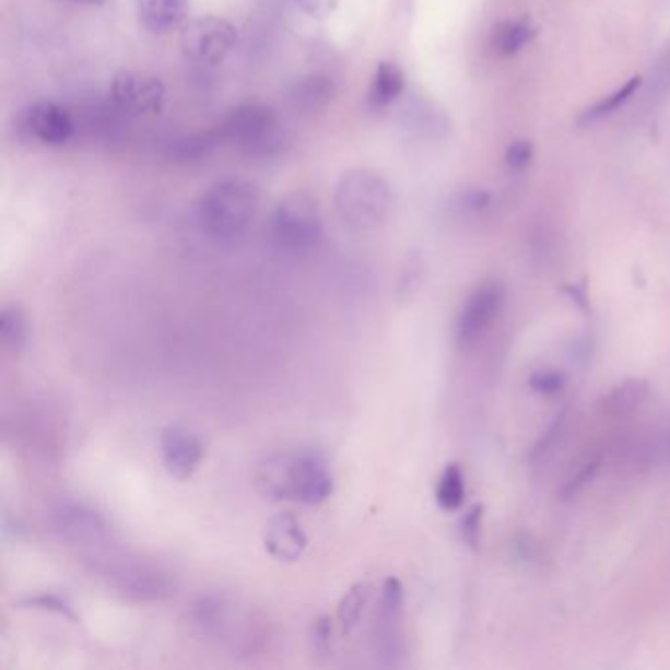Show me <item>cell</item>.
<instances>
[{"label": "cell", "mask_w": 670, "mask_h": 670, "mask_svg": "<svg viewBox=\"0 0 670 670\" xmlns=\"http://www.w3.org/2000/svg\"><path fill=\"white\" fill-rule=\"evenodd\" d=\"M254 482L258 494L273 504L319 505L327 502L334 490L325 458L312 450L275 452L263 458L256 468Z\"/></svg>", "instance_id": "obj_1"}, {"label": "cell", "mask_w": 670, "mask_h": 670, "mask_svg": "<svg viewBox=\"0 0 670 670\" xmlns=\"http://www.w3.org/2000/svg\"><path fill=\"white\" fill-rule=\"evenodd\" d=\"M191 622L201 639L238 657H252L268 639L262 618L224 596L199 598L191 610Z\"/></svg>", "instance_id": "obj_2"}, {"label": "cell", "mask_w": 670, "mask_h": 670, "mask_svg": "<svg viewBox=\"0 0 670 670\" xmlns=\"http://www.w3.org/2000/svg\"><path fill=\"white\" fill-rule=\"evenodd\" d=\"M258 187L244 179H224L214 184L199 203V224L216 244L240 243L250 231L258 211Z\"/></svg>", "instance_id": "obj_3"}, {"label": "cell", "mask_w": 670, "mask_h": 670, "mask_svg": "<svg viewBox=\"0 0 670 670\" xmlns=\"http://www.w3.org/2000/svg\"><path fill=\"white\" fill-rule=\"evenodd\" d=\"M219 138L243 156L254 160H273L290 148L287 130L278 113L260 103L234 107L221 122Z\"/></svg>", "instance_id": "obj_4"}, {"label": "cell", "mask_w": 670, "mask_h": 670, "mask_svg": "<svg viewBox=\"0 0 670 670\" xmlns=\"http://www.w3.org/2000/svg\"><path fill=\"white\" fill-rule=\"evenodd\" d=\"M87 559L93 564V573L130 600L156 602L174 596L177 590V576L162 564L125 556L113 549L91 554Z\"/></svg>", "instance_id": "obj_5"}, {"label": "cell", "mask_w": 670, "mask_h": 670, "mask_svg": "<svg viewBox=\"0 0 670 670\" xmlns=\"http://www.w3.org/2000/svg\"><path fill=\"white\" fill-rule=\"evenodd\" d=\"M393 203L388 181L374 169L356 167L342 175L334 187V207L350 228L368 233L386 223Z\"/></svg>", "instance_id": "obj_6"}, {"label": "cell", "mask_w": 670, "mask_h": 670, "mask_svg": "<svg viewBox=\"0 0 670 670\" xmlns=\"http://www.w3.org/2000/svg\"><path fill=\"white\" fill-rule=\"evenodd\" d=\"M270 236L278 252L302 258L317 250L322 238V216L319 203L312 195H287L272 214Z\"/></svg>", "instance_id": "obj_7"}, {"label": "cell", "mask_w": 670, "mask_h": 670, "mask_svg": "<svg viewBox=\"0 0 670 670\" xmlns=\"http://www.w3.org/2000/svg\"><path fill=\"white\" fill-rule=\"evenodd\" d=\"M49 525L63 543L85 549L89 556L105 551L113 543V527L107 517L81 499H61L54 505Z\"/></svg>", "instance_id": "obj_8"}, {"label": "cell", "mask_w": 670, "mask_h": 670, "mask_svg": "<svg viewBox=\"0 0 670 670\" xmlns=\"http://www.w3.org/2000/svg\"><path fill=\"white\" fill-rule=\"evenodd\" d=\"M403 600V586L398 578H388L381 584L374 615V643L379 661L389 669L401 667L405 659Z\"/></svg>", "instance_id": "obj_9"}, {"label": "cell", "mask_w": 670, "mask_h": 670, "mask_svg": "<svg viewBox=\"0 0 670 670\" xmlns=\"http://www.w3.org/2000/svg\"><path fill=\"white\" fill-rule=\"evenodd\" d=\"M504 283L492 280L478 285L458 313L455 339L460 349H472L492 331L505 307Z\"/></svg>", "instance_id": "obj_10"}, {"label": "cell", "mask_w": 670, "mask_h": 670, "mask_svg": "<svg viewBox=\"0 0 670 670\" xmlns=\"http://www.w3.org/2000/svg\"><path fill=\"white\" fill-rule=\"evenodd\" d=\"M238 39V32L228 20L221 16H201L185 24L181 32V51L197 66L221 63Z\"/></svg>", "instance_id": "obj_11"}, {"label": "cell", "mask_w": 670, "mask_h": 670, "mask_svg": "<svg viewBox=\"0 0 670 670\" xmlns=\"http://www.w3.org/2000/svg\"><path fill=\"white\" fill-rule=\"evenodd\" d=\"M166 87L160 79L138 71H122L113 79L110 101L128 117H154L166 107Z\"/></svg>", "instance_id": "obj_12"}, {"label": "cell", "mask_w": 670, "mask_h": 670, "mask_svg": "<svg viewBox=\"0 0 670 670\" xmlns=\"http://www.w3.org/2000/svg\"><path fill=\"white\" fill-rule=\"evenodd\" d=\"M160 455L172 477L189 480L203 462V440L193 428L172 423L160 433Z\"/></svg>", "instance_id": "obj_13"}, {"label": "cell", "mask_w": 670, "mask_h": 670, "mask_svg": "<svg viewBox=\"0 0 670 670\" xmlns=\"http://www.w3.org/2000/svg\"><path fill=\"white\" fill-rule=\"evenodd\" d=\"M24 130L44 146H63L73 137V118L68 110L51 101H38L26 108L22 117Z\"/></svg>", "instance_id": "obj_14"}, {"label": "cell", "mask_w": 670, "mask_h": 670, "mask_svg": "<svg viewBox=\"0 0 670 670\" xmlns=\"http://www.w3.org/2000/svg\"><path fill=\"white\" fill-rule=\"evenodd\" d=\"M309 539L292 514L273 515L263 527V546L280 563H295L307 551Z\"/></svg>", "instance_id": "obj_15"}, {"label": "cell", "mask_w": 670, "mask_h": 670, "mask_svg": "<svg viewBox=\"0 0 670 670\" xmlns=\"http://www.w3.org/2000/svg\"><path fill=\"white\" fill-rule=\"evenodd\" d=\"M189 0H137L140 24L152 34H167L184 24Z\"/></svg>", "instance_id": "obj_16"}, {"label": "cell", "mask_w": 670, "mask_h": 670, "mask_svg": "<svg viewBox=\"0 0 670 670\" xmlns=\"http://www.w3.org/2000/svg\"><path fill=\"white\" fill-rule=\"evenodd\" d=\"M649 391H651V386L647 379H623L598 401V409L608 418L632 415L647 401Z\"/></svg>", "instance_id": "obj_17"}, {"label": "cell", "mask_w": 670, "mask_h": 670, "mask_svg": "<svg viewBox=\"0 0 670 670\" xmlns=\"http://www.w3.org/2000/svg\"><path fill=\"white\" fill-rule=\"evenodd\" d=\"M405 75L391 61H379L369 85L368 103L374 108H386L403 93Z\"/></svg>", "instance_id": "obj_18"}, {"label": "cell", "mask_w": 670, "mask_h": 670, "mask_svg": "<svg viewBox=\"0 0 670 670\" xmlns=\"http://www.w3.org/2000/svg\"><path fill=\"white\" fill-rule=\"evenodd\" d=\"M28 319L19 303L4 305L0 315V340L10 354L19 356L28 346Z\"/></svg>", "instance_id": "obj_19"}, {"label": "cell", "mask_w": 670, "mask_h": 670, "mask_svg": "<svg viewBox=\"0 0 670 670\" xmlns=\"http://www.w3.org/2000/svg\"><path fill=\"white\" fill-rule=\"evenodd\" d=\"M334 95L332 79L322 73H313L309 78L302 79L293 91V103L305 110H319L325 107Z\"/></svg>", "instance_id": "obj_20"}, {"label": "cell", "mask_w": 670, "mask_h": 670, "mask_svg": "<svg viewBox=\"0 0 670 670\" xmlns=\"http://www.w3.org/2000/svg\"><path fill=\"white\" fill-rule=\"evenodd\" d=\"M369 596H372V588L368 583L354 584L349 592L342 596L339 603V622L342 632L346 635L356 632V627L362 622V615L368 608Z\"/></svg>", "instance_id": "obj_21"}, {"label": "cell", "mask_w": 670, "mask_h": 670, "mask_svg": "<svg viewBox=\"0 0 670 670\" xmlns=\"http://www.w3.org/2000/svg\"><path fill=\"white\" fill-rule=\"evenodd\" d=\"M465 494H467V487H465L462 470L458 465H447L438 478L437 492H435L437 504L445 512H457L465 504Z\"/></svg>", "instance_id": "obj_22"}, {"label": "cell", "mask_w": 670, "mask_h": 670, "mask_svg": "<svg viewBox=\"0 0 670 670\" xmlns=\"http://www.w3.org/2000/svg\"><path fill=\"white\" fill-rule=\"evenodd\" d=\"M639 85H642V78L630 79L622 89H618L610 97H606L600 103H596L592 108H588L580 118V122H596L600 118L612 115L613 110H618L623 103H627L635 95Z\"/></svg>", "instance_id": "obj_23"}, {"label": "cell", "mask_w": 670, "mask_h": 670, "mask_svg": "<svg viewBox=\"0 0 670 670\" xmlns=\"http://www.w3.org/2000/svg\"><path fill=\"white\" fill-rule=\"evenodd\" d=\"M19 606L26 610H38V612L56 613L59 618H66L69 622H79L78 613L71 608V603L61 598L58 593H38V596H28L24 600H20Z\"/></svg>", "instance_id": "obj_24"}, {"label": "cell", "mask_w": 670, "mask_h": 670, "mask_svg": "<svg viewBox=\"0 0 670 670\" xmlns=\"http://www.w3.org/2000/svg\"><path fill=\"white\" fill-rule=\"evenodd\" d=\"M531 38V28L527 24H509L497 38V48L505 56H512L515 51L524 48L525 44Z\"/></svg>", "instance_id": "obj_25"}, {"label": "cell", "mask_w": 670, "mask_h": 670, "mask_svg": "<svg viewBox=\"0 0 670 670\" xmlns=\"http://www.w3.org/2000/svg\"><path fill=\"white\" fill-rule=\"evenodd\" d=\"M529 386L541 396H554L566 386V376L559 369H539L529 378Z\"/></svg>", "instance_id": "obj_26"}, {"label": "cell", "mask_w": 670, "mask_h": 670, "mask_svg": "<svg viewBox=\"0 0 670 670\" xmlns=\"http://www.w3.org/2000/svg\"><path fill=\"white\" fill-rule=\"evenodd\" d=\"M482 515H484V505L477 504L468 509L467 515L460 521V533L468 546L477 549L480 543V531H482Z\"/></svg>", "instance_id": "obj_27"}, {"label": "cell", "mask_w": 670, "mask_h": 670, "mask_svg": "<svg viewBox=\"0 0 670 670\" xmlns=\"http://www.w3.org/2000/svg\"><path fill=\"white\" fill-rule=\"evenodd\" d=\"M598 468H600V458H593V460H588L586 465H583V468L574 474L563 487V497L564 499H571V497L576 496V494H580L584 487L588 486L590 482H592V478L596 477V472H598Z\"/></svg>", "instance_id": "obj_28"}, {"label": "cell", "mask_w": 670, "mask_h": 670, "mask_svg": "<svg viewBox=\"0 0 670 670\" xmlns=\"http://www.w3.org/2000/svg\"><path fill=\"white\" fill-rule=\"evenodd\" d=\"M313 651L319 657H329L332 647V625L329 618H319L313 623L312 630Z\"/></svg>", "instance_id": "obj_29"}, {"label": "cell", "mask_w": 670, "mask_h": 670, "mask_svg": "<svg viewBox=\"0 0 670 670\" xmlns=\"http://www.w3.org/2000/svg\"><path fill=\"white\" fill-rule=\"evenodd\" d=\"M487 204H490V195L482 189H470L457 197L458 211L462 213H478V211H484Z\"/></svg>", "instance_id": "obj_30"}, {"label": "cell", "mask_w": 670, "mask_h": 670, "mask_svg": "<svg viewBox=\"0 0 670 670\" xmlns=\"http://www.w3.org/2000/svg\"><path fill=\"white\" fill-rule=\"evenodd\" d=\"M533 156V150L529 142H514L512 146L507 148V154H505V164L514 169H521L531 162Z\"/></svg>", "instance_id": "obj_31"}, {"label": "cell", "mask_w": 670, "mask_h": 670, "mask_svg": "<svg viewBox=\"0 0 670 670\" xmlns=\"http://www.w3.org/2000/svg\"><path fill=\"white\" fill-rule=\"evenodd\" d=\"M295 2L312 19H327L339 7L340 0H295Z\"/></svg>", "instance_id": "obj_32"}, {"label": "cell", "mask_w": 670, "mask_h": 670, "mask_svg": "<svg viewBox=\"0 0 670 670\" xmlns=\"http://www.w3.org/2000/svg\"><path fill=\"white\" fill-rule=\"evenodd\" d=\"M419 283H421V268L411 263L408 272L403 273V278L399 282V295L401 297L413 295L419 290Z\"/></svg>", "instance_id": "obj_33"}, {"label": "cell", "mask_w": 670, "mask_h": 670, "mask_svg": "<svg viewBox=\"0 0 670 670\" xmlns=\"http://www.w3.org/2000/svg\"><path fill=\"white\" fill-rule=\"evenodd\" d=\"M564 292H568V295L573 297V302L583 309V312H588V293H586V283H580V285H566L564 287Z\"/></svg>", "instance_id": "obj_34"}, {"label": "cell", "mask_w": 670, "mask_h": 670, "mask_svg": "<svg viewBox=\"0 0 670 670\" xmlns=\"http://www.w3.org/2000/svg\"><path fill=\"white\" fill-rule=\"evenodd\" d=\"M75 2H87V4H101L103 0H75Z\"/></svg>", "instance_id": "obj_35"}]
</instances>
